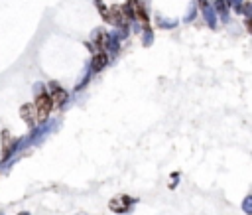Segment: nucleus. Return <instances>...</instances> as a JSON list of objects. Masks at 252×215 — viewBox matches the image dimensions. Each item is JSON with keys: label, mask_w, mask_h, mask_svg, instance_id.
I'll list each match as a JSON object with an SVG mask.
<instances>
[{"label": "nucleus", "mask_w": 252, "mask_h": 215, "mask_svg": "<svg viewBox=\"0 0 252 215\" xmlns=\"http://www.w3.org/2000/svg\"><path fill=\"white\" fill-rule=\"evenodd\" d=\"M51 109H53V101L49 97V93H38V99H36V105H34V111H36V120L38 122H46L51 115Z\"/></svg>", "instance_id": "f257e3e1"}, {"label": "nucleus", "mask_w": 252, "mask_h": 215, "mask_svg": "<svg viewBox=\"0 0 252 215\" xmlns=\"http://www.w3.org/2000/svg\"><path fill=\"white\" fill-rule=\"evenodd\" d=\"M134 201H136V199H132L130 196H116V198L110 199L109 207H110V211H114V213H126V211L132 209Z\"/></svg>", "instance_id": "f03ea898"}, {"label": "nucleus", "mask_w": 252, "mask_h": 215, "mask_svg": "<svg viewBox=\"0 0 252 215\" xmlns=\"http://www.w3.org/2000/svg\"><path fill=\"white\" fill-rule=\"evenodd\" d=\"M49 89H51V93H49V97H51V101H53V107H63L67 103V99H69V95H67V91L63 89V87H59L57 83H49Z\"/></svg>", "instance_id": "7ed1b4c3"}, {"label": "nucleus", "mask_w": 252, "mask_h": 215, "mask_svg": "<svg viewBox=\"0 0 252 215\" xmlns=\"http://www.w3.org/2000/svg\"><path fill=\"white\" fill-rule=\"evenodd\" d=\"M109 61H110V57H109L107 51H97V53L93 55V59H91V71H93V73L103 71V69L109 66Z\"/></svg>", "instance_id": "20e7f679"}, {"label": "nucleus", "mask_w": 252, "mask_h": 215, "mask_svg": "<svg viewBox=\"0 0 252 215\" xmlns=\"http://www.w3.org/2000/svg\"><path fill=\"white\" fill-rule=\"evenodd\" d=\"M20 116L28 122L30 127H36V111H34V105H32V103L22 105V109H20Z\"/></svg>", "instance_id": "39448f33"}, {"label": "nucleus", "mask_w": 252, "mask_h": 215, "mask_svg": "<svg viewBox=\"0 0 252 215\" xmlns=\"http://www.w3.org/2000/svg\"><path fill=\"white\" fill-rule=\"evenodd\" d=\"M250 203H252V198L248 196V198L244 199V203H242V209H244L246 215H252V207H250Z\"/></svg>", "instance_id": "423d86ee"}, {"label": "nucleus", "mask_w": 252, "mask_h": 215, "mask_svg": "<svg viewBox=\"0 0 252 215\" xmlns=\"http://www.w3.org/2000/svg\"><path fill=\"white\" fill-rule=\"evenodd\" d=\"M18 215H30V213H28V211H22V213H18Z\"/></svg>", "instance_id": "0eeeda50"}]
</instances>
